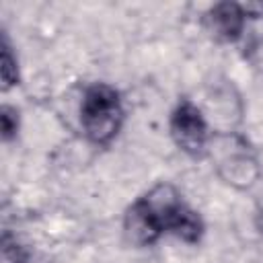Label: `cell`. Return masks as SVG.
<instances>
[{
	"instance_id": "1",
	"label": "cell",
	"mask_w": 263,
	"mask_h": 263,
	"mask_svg": "<svg viewBox=\"0 0 263 263\" xmlns=\"http://www.w3.org/2000/svg\"><path fill=\"white\" fill-rule=\"evenodd\" d=\"M185 208L179 191L171 183L154 185L125 214V236L134 245H150L164 230H171L177 216Z\"/></svg>"
},
{
	"instance_id": "2",
	"label": "cell",
	"mask_w": 263,
	"mask_h": 263,
	"mask_svg": "<svg viewBox=\"0 0 263 263\" xmlns=\"http://www.w3.org/2000/svg\"><path fill=\"white\" fill-rule=\"evenodd\" d=\"M80 119L86 136L97 144H107L121 127L123 107L119 92L107 84H92L86 88L80 109Z\"/></svg>"
},
{
	"instance_id": "3",
	"label": "cell",
	"mask_w": 263,
	"mask_h": 263,
	"mask_svg": "<svg viewBox=\"0 0 263 263\" xmlns=\"http://www.w3.org/2000/svg\"><path fill=\"white\" fill-rule=\"evenodd\" d=\"M171 134L177 142V146L191 154L197 156L205 148L208 142V125L203 121L201 111L191 103V101H181L177 109L173 111L171 117Z\"/></svg>"
},
{
	"instance_id": "4",
	"label": "cell",
	"mask_w": 263,
	"mask_h": 263,
	"mask_svg": "<svg viewBox=\"0 0 263 263\" xmlns=\"http://www.w3.org/2000/svg\"><path fill=\"white\" fill-rule=\"evenodd\" d=\"M208 27L220 41H234L245 27V10L234 2H220L208 12Z\"/></svg>"
},
{
	"instance_id": "5",
	"label": "cell",
	"mask_w": 263,
	"mask_h": 263,
	"mask_svg": "<svg viewBox=\"0 0 263 263\" xmlns=\"http://www.w3.org/2000/svg\"><path fill=\"white\" fill-rule=\"evenodd\" d=\"M171 232L177 234L179 238L187 240V242H197L199 236H201V232H203V222H201V218H199L191 208L185 205V208L181 210V214L177 216V220H175Z\"/></svg>"
},
{
	"instance_id": "6",
	"label": "cell",
	"mask_w": 263,
	"mask_h": 263,
	"mask_svg": "<svg viewBox=\"0 0 263 263\" xmlns=\"http://www.w3.org/2000/svg\"><path fill=\"white\" fill-rule=\"evenodd\" d=\"M16 78H18V74H16V62H14L12 53H10L8 43L4 41L2 43V88L8 90L12 84H16Z\"/></svg>"
},
{
	"instance_id": "7",
	"label": "cell",
	"mask_w": 263,
	"mask_h": 263,
	"mask_svg": "<svg viewBox=\"0 0 263 263\" xmlns=\"http://www.w3.org/2000/svg\"><path fill=\"white\" fill-rule=\"evenodd\" d=\"M0 123H2V138L10 140L18 129V111L8 107V105H4L2 107V115H0Z\"/></svg>"
},
{
	"instance_id": "8",
	"label": "cell",
	"mask_w": 263,
	"mask_h": 263,
	"mask_svg": "<svg viewBox=\"0 0 263 263\" xmlns=\"http://www.w3.org/2000/svg\"><path fill=\"white\" fill-rule=\"evenodd\" d=\"M247 55H249V60H251V64H253L255 68H261V70H263V39L253 41V43L249 45Z\"/></svg>"
},
{
	"instance_id": "9",
	"label": "cell",
	"mask_w": 263,
	"mask_h": 263,
	"mask_svg": "<svg viewBox=\"0 0 263 263\" xmlns=\"http://www.w3.org/2000/svg\"><path fill=\"white\" fill-rule=\"evenodd\" d=\"M242 10H245V14L251 12L253 16H263V4H247V6H242Z\"/></svg>"
}]
</instances>
